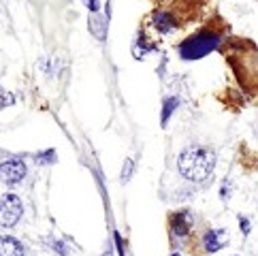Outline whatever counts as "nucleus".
Masks as SVG:
<instances>
[{"label": "nucleus", "instance_id": "1", "mask_svg": "<svg viewBox=\"0 0 258 256\" xmlns=\"http://www.w3.org/2000/svg\"><path fill=\"white\" fill-rule=\"evenodd\" d=\"M177 169L188 181H205L216 169V154L214 150L190 145L179 154Z\"/></svg>", "mask_w": 258, "mask_h": 256}, {"label": "nucleus", "instance_id": "2", "mask_svg": "<svg viewBox=\"0 0 258 256\" xmlns=\"http://www.w3.org/2000/svg\"><path fill=\"white\" fill-rule=\"evenodd\" d=\"M218 43H220V36L216 32H199L197 36H192V39L179 45V53L183 60H197L207 56L211 49H216Z\"/></svg>", "mask_w": 258, "mask_h": 256}, {"label": "nucleus", "instance_id": "3", "mask_svg": "<svg viewBox=\"0 0 258 256\" xmlns=\"http://www.w3.org/2000/svg\"><path fill=\"white\" fill-rule=\"evenodd\" d=\"M22 201L17 195H13V192H7V195L3 197V201H0V226H15L17 222H20L22 218Z\"/></svg>", "mask_w": 258, "mask_h": 256}, {"label": "nucleus", "instance_id": "4", "mask_svg": "<svg viewBox=\"0 0 258 256\" xmlns=\"http://www.w3.org/2000/svg\"><path fill=\"white\" fill-rule=\"evenodd\" d=\"M26 162L20 158H9L0 162V181H5L9 186H15L26 177Z\"/></svg>", "mask_w": 258, "mask_h": 256}, {"label": "nucleus", "instance_id": "5", "mask_svg": "<svg viewBox=\"0 0 258 256\" xmlns=\"http://www.w3.org/2000/svg\"><path fill=\"white\" fill-rule=\"evenodd\" d=\"M192 224H195V218H192V214L186 212V209H183V212H175L171 216V233L175 237H179V239L190 235Z\"/></svg>", "mask_w": 258, "mask_h": 256}, {"label": "nucleus", "instance_id": "6", "mask_svg": "<svg viewBox=\"0 0 258 256\" xmlns=\"http://www.w3.org/2000/svg\"><path fill=\"white\" fill-rule=\"evenodd\" d=\"M228 241V233L224 231V228H211V231H207L205 235H203V248H205L207 252H218L222 250L224 245Z\"/></svg>", "mask_w": 258, "mask_h": 256}, {"label": "nucleus", "instance_id": "7", "mask_svg": "<svg viewBox=\"0 0 258 256\" xmlns=\"http://www.w3.org/2000/svg\"><path fill=\"white\" fill-rule=\"evenodd\" d=\"M152 22H154V26H156V30L162 32V34H167V32H171V30H175V28H179L177 20H175L173 13L167 11V9H156L154 15H152Z\"/></svg>", "mask_w": 258, "mask_h": 256}, {"label": "nucleus", "instance_id": "8", "mask_svg": "<svg viewBox=\"0 0 258 256\" xmlns=\"http://www.w3.org/2000/svg\"><path fill=\"white\" fill-rule=\"evenodd\" d=\"M0 256H24V245L13 237L0 235Z\"/></svg>", "mask_w": 258, "mask_h": 256}, {"label": "nucleus", "instance_id": "9", "mask_svg": "<svg viewBox=\"0 0 258 256\" xmlns=\"http://www.w3.org/2000/svg\"><path fill=\"white\" fill-rule=\"evenodd\" d=\"M179 107V98H175V96H171V98H167L164 100V107H162V117H160V122H162V126L169 122V117H171V113L175 111V109Z\"/></svg>", "mask_w": 258, "mask_h": 256}, {"label": "nucleus", "instance_id": "10", "mask_svg": "<svg viewBox=\"0 0 258 256\" xmlns=\"http://www.w3.org/2000/svg\"><path fill=\"white\" fill-rule=\"evenodd\" d=\"M133 169H135V162H133L131 158H128V160L124 162V169H122V181H128V179H131Z\"/></svg>", "mask_w": 258, "mask_h": 256}, {"label": "nucleus", "instance_id": "11", "mask_svg": "<svg viewBox=\"0 0 258 256\" xmlns=\"http://www.w3.org/2000/svg\"><path fill=\"white\" fill-rule=\"evenodd\" d=\"M11 103H13L11 92H7V90L0 86V107H7V105H11Z\"/></svg>", "mask_w": 258, "mask_h": 256}, {"label": "nucleus", "instance_id": "12", "mask_svg": "<svg viewBox=\"0 0 258 256\" xmlns=\"http://www.w3.org/2000/svg\"><path fill=\"white\" fill-rule=\"evenodd\" d=\"M36 158H39V160H49V162H53V160H56V154H53V150H49V152H45V154H39Z\"/></svg>", "mask_w": 258, "mask_h": 256}, {"label": "nucleus", "instance_id": "13", "mask_svg": "<svg viewBox=\"0 0 258 256\" xmlns=\"http://www.w3.org/2000/svg\"><path fill=\"white\" fill-rule=\"evenodd\" d=\"M239 222H241V233H243V235L250 233V222H247L245 218H241V220H239Z\"/></svg>", "mask_w": 258, "mask_h": 256}, {"label": "nucleus", "instance_id": "14", "mask_svg": "<svg viewBox=\"0 0 258 256\" xmlns=\"http://www.w3.org/2000/svg\"><path fill=\"white\" fill-rule=\"evenodd\" d=\"M86 3L90 5V11H92V13L98 11V0H86Z\"/></svg>", "mask_w": 258, "mask_h": 256}, {"label": "nucleus", "instance_id": "15", "mask_svg": "<svg viewBox=\"0 0 258 256\" xmlns=\"http://www.w3.org/2000/svg\"><path fill=\"white\" fill-rule=\"evenodd\" d=\"M171 256H181V254H171Z\"/></svg>", "mask_w": 258, "mask_h": 256}]
</instances>
